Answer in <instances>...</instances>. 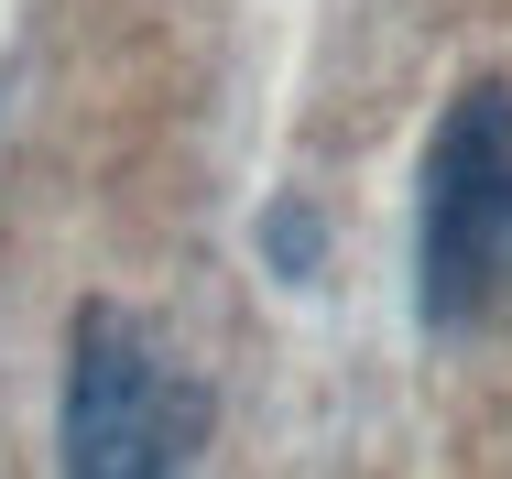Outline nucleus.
I'll return each mask as SVG.
<instances>
[{"label": "nucleus", "instance_id": "obj_1", "mask_svg": "<svg viewBox=\"0 0 512 479\" xmlns=\"http://www.w3.org/2000/svg\"><path fill=\"white\" fill-rule=\"evenodd\" d=\"M512 305V77H469L436 109L414 196V327L469 338Z\"/></svg>", "mask_w": 512, "mask_h": 479}, {"label": "nucleus", "instance_id": "obj_2", "mask_svg": "<svg viewBox=\"0 0 512 479\" xmlns=\"http://www.w3.org/2000/svg\"><path fill=\"white\" fill-rule=\"evenodd\" d=\"M207 414H218L207 382L131 305H77L55 392V479H197Z\"/></svg>", "mask_w": 512, "mask_h": 479}, {"label": "nucleus", "instance_id": "obj_3", "mask_svg": "<svg viewBox=\"0 0 512 479\" xmlns=\"http://www.w3.org/2000/svg\"><path fill=\"white\" fill-rule=\"evenodd\" d=\"M251 251H262V273L273 284H295L306 294L316 273H327V218H316V196H262V218H251Z\"/></svg>", "mask_w": 512, "mask_h": 479}]
</instances>
